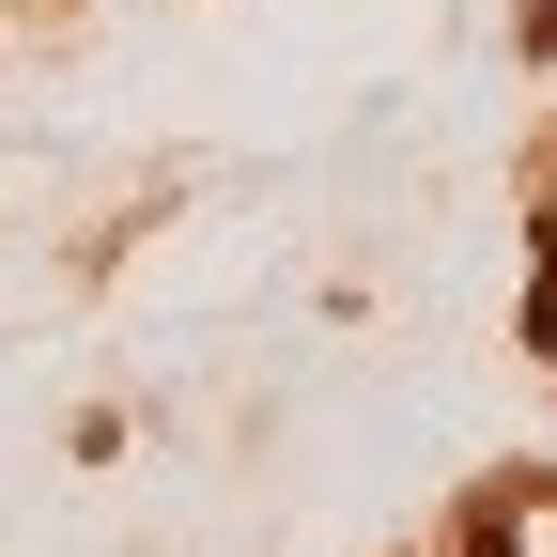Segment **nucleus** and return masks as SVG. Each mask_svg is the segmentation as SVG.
<instances>
[{
    "label": "nucleus",
    "mask_w": 557,
    "mask_h": 557,
    "mask_svg": "<svg viewBox=\"0 0 557 557\" xmlns=\"http://www.w3.org/2000/svg\"><path fill=\"white\" fill-rule=\"evenodd\" d=\"M527 341H557V295H527Z\"/></svg>",
    "instance_id": "1"
}]
</instances>
